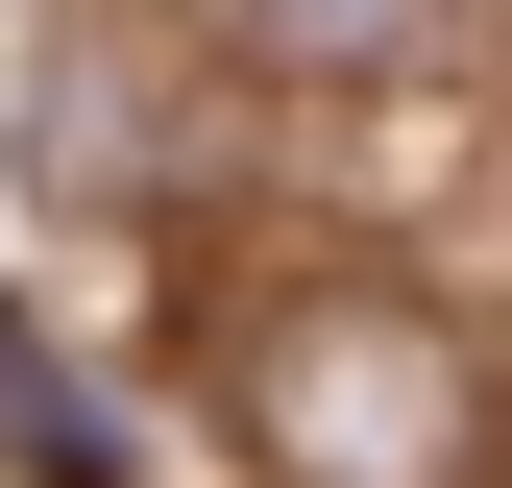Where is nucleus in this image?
Returning <instances> with one entry per match:
<instances>
[{
  "mask_svg": "<svg viewBox=\"0 0 512 488\" xmlns=\"http://www.w3.org/2000/svg\"><path fill=\"white\" fill-rule=\"evenodd\" d=\"M0 464L25 488H147V440H122V391H74L25 318H0Z\"/></svg>",
  "mask_w": 512,
  "mask_h": 488,
  "instance_id": "nucleus-2",
  "label": "nucleus"
},
{
  "mask_svg": "<svg viewBox=\"0 0 512 488\" xmlns=\"http://www.w3.org/2000/svg\"><path fill=\"white\" fill-rule=\"evenodd\" d=\"M244 25H269L293 74H415V49H439V0H244Z\"/></svg>",
  "mask_w": 512,
  "mask_h": 488,
  "instance_id": "nucleus-4",
  "label": "nucleus"
},
{
  "mask_svg": "<svg viewBox=\"0 0 512 488\" xmlns=\"http://www.w3.org/2000/svg\"><path fill=\"white\" fill-rule=\"evenodd\" d=\"M244 440L293 488H464V342L439 318H293L269 391H244Z\"/></svg>",
  "mask_w": 512,
  "mask_h": 488,
  "instance_id": "nucleus-1",
  "label": "nucleus"
},
{
  "mask_svg": "<svg viewBox=\"0 0 512 488\" xmlns=\"http://www.w3.org/2000/svg\"><path fill=\"white\" fill-rule=\"evenodd\" d=\"M25 171H49V196H147V74H98V49H74L49 122H25Z\"/></svg>",
  "mask_w": 512,
  "mask_h": 488,
  "instance_id": "nucleus-3",
  "label": "nucleus"
}]
</instances>
